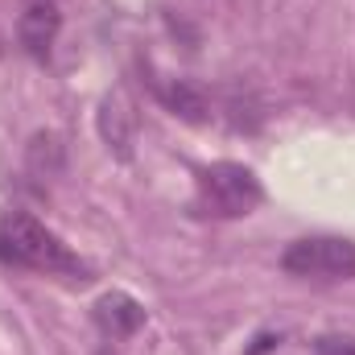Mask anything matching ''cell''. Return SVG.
<instances>
[{"label": "cell", "instance_id": "cell-7", "mask_svg": "<svg viewBox=\"0 0 355 355\" xmlns=\"http://www.w3.org/2000/svg\"><path fill=\"white\" fill-rule=\"evenodd\" d=\"M25 170L37 182H54V178L67 174V145H62V137L50 132V128L33 132L29 145H25Z\"/></svg>", "mask_w": 355, "mask_h": 355}, {"label": "cell", "instance_id": "cell-4", "mask_svg": "<svg viewBox=\"0 0 355 355\" xmlns=\"http://www.w3.org/2000/svg\"><path fill=\"white\" fill-rule=\"evenodd\" d=\"M95 124H99L103 145H107L120 162H128V157H132V145H137V112H132V99H128L124 91L103 95Z\"/></svg>", "mask_w": 355, "mask_h": 355}, {"label": "cell", "instance_id": "cell-10", "mask_svg": "<svg viewBox=\"0 0 355 355\" xmlns=\"http://www.w3.org/2000/svg\"><path fill=\"white\" fill-rule=\"evenodd\" d=\"M25 4H29V0H25ZM54 4H58V0H54Z\"/></svg>", "mask_w": 355, "mask_h": 355}, {"label": "cell", "instance_id": "cell-9", "mask_svg": "<svg viewBox=\"0 0 355 355\" xmlns=\"http://www.w3.org/2000/svg\"><path fill=\"white\" fill-rule=\"evenodd\" d=\"M314 352L318 355H355V339L352 335H322L314 343Z\"/></svg>", "mask_w": 355, "mask_h": 355}, {"label": "cell", "instance_id": "cell-2", "mask_svg": "<svg viewBox=\"0 0 355 355\" xmlns=\"http://www.w3.org/2000/svg\"><path fill=\"white\" fill-rule=\"evenodd\" d=\"M198 194H202L207 215L240 219V215L257 211V202H261V182H257V174H252L248 166L219 162V166L202 170V178H198Z\"/></svg>", "mask_w": 355, "mask_h": 355}, {"label": "cell", "instance_id": "cell-3", "mask_svg": "<svg viewBox=\"0 0 355 355\" xmlns=\"http://www.w3.org/2000/svg\"><path fill=\"white\" fill-rule=\"evenodd\" d=\"M281 268L293 277H310V281H347V277H355V244L335 240V236L297 240L285 248Z\"/></svg>", "mask_w": 355, "mask_h": 355}, {"label": "cell", "instance_id": "cell-5", "mask_svg": "<svg viewBox=\"0 0 355 355\" xmlns=\"http://www.w3.org/2000/svg\"><path fill=\"white\" fill-rule=\"evenodd\" d=\"M62 29V12L54 0H29L21 21H17V42L29 58H50V46L58 42Z\"/></svg>", "mask_w": 355, "mask_h": 355}, {"label": "cell", "instance_id": "cell-8", "mask_svg": "<svg viewBox=\"0 0 355 355\" xmlns=\"http://www.w3.org/2000/svg\"><path fill=\"white\" fill-rule=\"evenodd\" d=\"M162 99H166V107L174 112V116H182V120H190V124H202L207 120V95L194 87V83H182V79H174L170 87H162Z\"/></svg>", "mask_w": 355, "mask_h": 355}, {"label": "cell", "instance_id": "cell-1", "mask_svg": "<svg viewBox=\"0 0 355 355\" xmlns=\"http://www.w3.org/2000/svg\"><path fill=\"white\" fill-rule=\"evenodd\" d=\"M0 257H8L17 265L42 268V272H83L79 257L54 232H46L33 215H21V211H12L0 223Z\"/></svg>", "mask_w": 355, "mask_h": 355}, {"label": "cell", "instance_id": "cell-6", "mask_svg": "<svg viewBox=\"0 0 355 355\" xmlns=\"http://www.w3.org/2000/svg\"><path fill=\"white\" fill-rule=\"evenodd\" d=\"M95 322L112 335V339H132L141 327H145V310L137 297L128 293H103L95 302Z\"/></svg>", "mask_w": 355, "mask_h": 355}]
</instances>
